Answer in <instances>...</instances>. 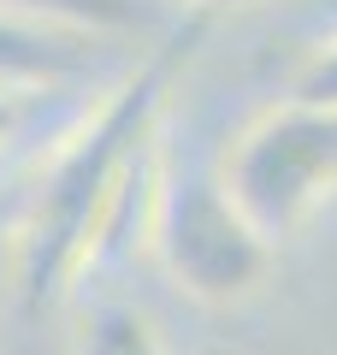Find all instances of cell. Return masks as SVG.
<instances>
[{"instance_id": "6da1fadb", "label": "cell", "mask_w": 337, "mask_h": 355, "mask_svg": "<svg viewBox=\"0 0 337 355\" xmlns=\"http://www.w3.org/2000/svg\"><path fill=\"white\" fill-rule=\"evenodd\" d=\"M201 36L207 18L189 12L184 30H172L112 89H101V101L83 107L77 125L48 148L36 184L18 196V214L0 237V272L18 314H48L137 231L148 243V207L166 172L160 113Z\"/></svg>"}, {"instance_id": "7a4b0ae2", "label": "cell", "mask_w": 337, "mask_h": 355, "mask_svg": "<svg viewBox=\"0 0 337 355\" xmlns=\"http://www.w3.org/2000/svg\"><path fill=\"white\" fill-rule=\"evenodd\" d=\"M148 249L166 266V279L189 302H207V308H237L261 296L278 261V243L237 207L219 166H207V172L166 166L160 172V190L148 207Z\"/></svg>"}, {"instance_id": "3957f363", "label": "cell", "mask_w": 337, "mask_h": 355, "mask_svg": "<svg viewBox=\"0 0 337 355\" xmlns=\"http://www.w3.org/2000/svg\"><path fill=\"white\" fill-rule=\"evenodd\" d=\"M219 178L273 243H290L337 196V107L278 95L219 154Z\"/></svg>"}, {"instance_id": "277c9868", "label": "cell", "mask_w": 337, "mask_h": 355, "mask_svg": "<svg viewBox=\"0 0 337 355\" xmlns=\"http://www.w3.org/2000/svg\"><path fill=\"white\" fill-rule=\"evenodd\" d=\"M95 30L53 24V18L6 12L0 6V83H30V89H77L101 65Z\"/></svg>"}, {"instance_id": "5b68a950", "label": "cell", "mask_w": 337, "mask_h": 355, "mask_svg": "<svg viewBox=\"0 0 337 355\" xmlns=\"http://www.w3.org/2000/svg\"><path fill=\"white\" fill-rule=\"evenodd\" d=\"M71 355H172L166 331L137 302H89L71 320Z\"/></svg>"}, {"instance_id": "8992f818", "label": "cell", "mask_w": 337, "mask_h": 355, "mask_svg": "<svg viewBox=\"0 0 337 355\" xmlns=\"http://www.w3.org/2000/svg\"><path fill=\"white\" fill-rule=\"evenodd\" d=\"M77 89H30V83H0V160H12L24 142L65 137L83 107H71Z\"/></svg>"}, {"instance_id": "52a82bcc", "label": "cell", "mask_w": 337, "mask_h": 355, "mask_svg": "<svg viewBox=\"0 0 337 355\" xmlns=\"http://www.w3.org/2000/svg\"><path fill=\"white\" fill-rule=\"evenodd\" d=\"M6 12H30V18H53V24H77L95 36H125L137 30L142 0H0Z\"/></svg>"}, {"instance_id": "ba28073f", "label": "cell", "mask_w": 337, "mask_h": 355, "mask_svg": "<svg viewBox=\"0 0 337 355\" xmlns=\"http://www.w3.org/2000/svg\"><path fill=\"white\" fill-rule=\"evenodd\" d=\"M290 95H302V101H325V107H337V36L313 42V48L302 53V65L290 71Z\"/></svg>"}, {"instance_id": "9c48e42d", "label": "cell", "mask_w": 337, "mask_h": 355, "mask_svg": "<svg viewBox=\"0 0 337 355\" xmlns=\"http://www.w3.org/2000/svg\"><path fill=\"white\" fill-rule=\"evenodd\" d=\"M196 18H213V12H249V6H261V0H184Z\"/></svg>"}, {"instance_id": "30bf717a", "label": "cell", "mask_w": 337, "mask_h": 355, "mask_svg": "<svg viewBox=\"0 0 337 355\" xmlns=\"http://www.w3.org/2000/svg\"><path fill=\"white\" fill-rule=\"evenodd\" d=\"M12 214H18V196H0V237H6V225H12Z\"/></svg>"}, {"instance_id": "8fae6325", "label": "cell", "mask_w": 337, "mask_h": 355, "mask_svg": "<svg viewBox=\"0 0 337 355\" xmlns=\"http://www.w3.org/2000/svg\"><path fill=\"white\" fill-rule=\"evenodd\" d=\"M0 302H12V296H6V272H0Z\"/></svg>"}]
</instances>
